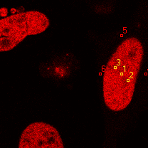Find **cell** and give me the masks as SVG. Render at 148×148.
<instances>
[{
  "label": "cell",
  "instance_id": "cell-1",
  "mask_svg": "<svg viewBox=\"0 0 148 148\" xmlns=\"http://www.w3.org/2000/svg\"><path fill=\"white\" fill-rule=\"evenodd\" d=\"M144 57L143 43L136 37L123 40L108 61L103 78L106 106L115 112L131 103Z\"/></svg>",
  "mask_w": 148,
  "mask_h": 148
},
{
  "label": "cell",
  "instance_id": "cell-2",
  "mask_svg": "<svg viewBox=\"0 0 148 148\" xmlns=\"http://www.w3.org/2000/svg\"><path fill=\"white\" fill-rule=\"evenodd\" d=\"M50 25L46 14L38 11L14 14L0 20V51H9L26 37L45 32Z\"/></svg>",
  "mask_w": 148,
  "mask_h": 148
},
{
  "label": "cell",
  "instance_id": "cell-3",
  "mask_svg": "<svg viewBox=\"0 0 148 148\" xmlns=\"http://www.w3.org/2000/svg\"><path fill=\"white\" fill-rule=\"evenodd\" d=\"M63 140L56 128L44 122L28 125L21 133L19 148H64Z\"/></svg>",
  "mask_w": 148,
  "mask_h": 148
}]
</instances>
